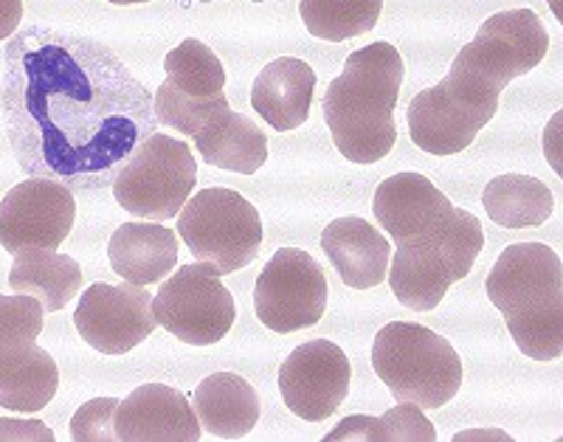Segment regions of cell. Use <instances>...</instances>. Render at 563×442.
<instances>
[{
  "label": "cell",
  "mask_w": 563,
  "mask_h": 442,
  "mask_svg": "<svg viewBox=\"0 0 563 442\" xmlns=\"http://www.w3.org/2000/svg\"><path fill=\"white\" fill-rule=\"evenodd\" d=\"M198 411L184 391L167 384H144L119 400L115 440L119 442H198Z\"/></svg>",
  "instance_id": "17"
},
{
  "label": "cell",
  "mask_w": 563,
  "mask_h": 442,
  "mask_svg": "<svg viewBox=\"0 0 563 442\" xmlns=\"http://www.w3.org/2000/svg\"><path fill=\"white\" fill-rule=\"evenodd\" d=\"M350 384L352 364L344 350L333 341H308L282 361V400L296 417L308 420V423H321L335 415L350 395Z\"/></svg>",
  "instance_id": "15"
},
{
  "label": "cell",
  "mask_w": 563,
  "mask_h": 442,
  "mask_svg": "<svg viewBox=\"0 0 563 442\" xmlns=\"http://www.w3.org/2000/svg\"><path fill=\"white\" fill-rule=\"evenodd\" d=\"M200 429L218 440H243L260 423V395L238 372H214L203 378L192 398Z\"/></svg>",
  "instance_id": "22"
},
{
  "label": "cell",
  "mask_w": 563,
  "mask_h": 442,
  "mask_svg": "<svg viewBox=\"0 0 563 442\" xmlns=\"http://www.w3.org/2000/svg\"><path fill=\"white\" fill-rule=\"evenodd\" d=\"M411 142L429 155H456L476 142L493 119L462 102L445 82L420 90L406 113Z\"/></svg>",
  "instance_id": "18"
},
{
  "label": "cell",
  "mask_w": 563,
  "mask_h": 442,
  "mask_svg": "<svg viewBox=\"0 0 563 442\" xmlns=\"http://www.w3.org/2000/svg\"><path fill=\"white\" fill-rule=\"evenodd\" d=\"M167 79L158 85L153 97V110L158 124L178 130L180 135H195L206 124L229 110L225 88V68L209 45L195 37H186L164 57Z\"/></svg>",
  "instance_id": "10"
},
{
  "label": "cell",
  "mask_w": 563,
  "mask_h": 442,
  "mask_svg": "<svg viewBox=\"0 0 563 442\" xmlns=\"http://www.w3.org/2000/svg\"><path fill=\"white\" fill-rule=\"evenodd\" d=\"M330 285L321 265L301 248H279L254 285V310L274 333L316 328L327 310Z\"/></svg>",
  "instance_id": "12"
},
{
  "label": "cell",
  "mask_w": 563,
  "mask_h": 442,
  "mask_svg": "<svg viewBox=\"0 0 563 442\" xmlns=\"http://www.w3.org/2000/svg\"><path fill=\"white\" fill-rule=\"evenodd\" d=\"M43 301L29 294H0V406L34 415L52 404L59 389V369L40 350Z\"/></svg>",
  "instance_id": "7"
},
{
  "label": "cell",
  "mask_w": 563,
  "mask_h": 442,
  "mask_svg": "<svg viewBox=\"0 0 563 442\" xmlns=\"http://www.w3.org/2000/svg\"><path fill=\"white\" fill-rule=\"evenodd\" d=\"M113 7H135V3H150V0H108Z\"/></svg>",
  "instance_id": "33"
},
{
  "label": "cell",
  "mask_w": 563,
  "mask_h": 442,
  "mask_svg": "<svg viewBox=\"0 0 563 442\" xmlns=\"http://www.w3.org/2000/svg\"><path fill=\"white\" fill-rule=\"evenodd\" d=\"M485 248V231L476 214L460 209L451 229L429 237L406 240L389 263V285L395 299L415 313H429L445 299L454 283L474 270Z\"/></svg>",
  "instance_id": "6"
},
{
  "label": "cell",
  "mask_w": 563,
  "mask_h": 442,
  "mask_svg": "<svg viewBox=\"0 0 563 442\" xmlns=\"http://www.w3.org/2000/svg\"><path fill=\"white\" fill-rule=\"evenodd\" d=\"M316 71L305 59L279 57L254 79L251 108L279 133L301 128L313 108Z\"/></svg>",
  "instance_id": "20"
},
{
  "label": "cell",
  "mask_w": 563,
  "mask_h": 442,
  "mask_svg": "<svg viewBox=\"0 0 563 442\" xmlns=\"http://www.w3.org/2000/svg\"><path fill=\"white\" fill-rule=\"evenodd\" d=\"M74 328L85 344L102 355H124L155 333L153 296L144 285L93 283L74 313Z\"/></svg>",
  "instance_id": "13"
},
{
  "label": "cell",
  "mask_w": 563,
  "mask_h": 442,
  "mask_svg": "<svg viewBox=\"0 0 563 442\" xmlns=\"http://www.w3.org/2000/svg\"><path fill=\"white\" fill-rule=\"evenodd\" d=\"M178 237L198 263L214 265L220 276H229L254 263L265 231L254 203L234 189L211 186L184 203Z\"/></svg>",
  "instance_id": "8"
},
{
  "label": "cell",
  "mask_w": 563,
  "mask_h": 442,
  "mask_svg": "<svg viewBox=\"0 0 563 442\" xmlns=\"http://www.w3.org/2000/svg\"><path fill=\"white\" fill-rule=\"evenodd\" d=\"M544 158L552 173L563 180V108L552 113L544 128Z\"/></svg>",
  "instance_id": "29"
},
{
  "label": "cell",
  "mask_w": 563,
  "mask_h": 442,
  "mask_svg": "<svg viewBox=\"0 0 563 442\" xmlns=\"http://www.w3.org/2000/svg\"><path fill=\"white\" fill-rule=\"evenodd\" d=\"M77 218V200L68 186L29 178L0 200V245L9 254L23 248H52L68 240Z\"/></svg>",
  "instance_id": "14"
},
{
  "label": "cell",
  "mask_w": 563,
  "mask_h": 442,
  "mask_svg": "<svg viewBox=\"0 0 563 442\" xmlns=\"http://www.w3.org/2000/svg\"><path fill=\"white\" fill-rule=\"evenodd\" d=\"M372 369L397 404H415L422 411L451 404L465 378L451 341L415 321H391L378 330L372 344Z\"/></svg>",
  "instance_id": "5"
},
{
  "label": "cell",
  "mask_w": 563,
  "mask_h": 442,
  "mask_svg": "<svg viewBox=\"0 0 563 442\" xmlns=\"http://www.w3.org/2000/svg\"><path fill=\"white\" fill-rule=\"evenodd\" d=\"M358 440V442H434L437 431L420 406L400 404L380 417L352 415L341 420L324 442Z\"/></svg>",
  "instance_id": "26"
},
{
  "label": "cell",
  "mask_w": 563,
  "mask_h": 442,
  "mask_svg": "<svg viewBox=\"0 0 563 442\" xmlns=\"http://www.w3.org/2000/svg\"><path fill=\"white\" fill-rule=\"evenodd\" d=\"M321 248L352 290L378 288L389 279L391 245L369 220L339 218L321 231Z\"/></svg>",
  "instance_id": "19"
},
{
  "label": "cell",
  "mask_w": 563,
  "mask_h": 442,
  "mask_svg": "<svg viewBox=\"0 0 563 442\" xmlns=\"http://www.w3.org/2000/svg\"><path fill=\"white\" fill-rule=\"evenodd\" d=\"M482 206L487 218L501 229H538L555 212V195L544 180L507 173L485 186Z\"/></svg>",
  "instance_id": "25"
},
{
  "label": "cell",
  "mask_w": 563,
  "mask_h": 442,
  "mask_svg": "<svg viewBox=\"0 0 563 442\" xmlns=\"http://www.w3.org/2000/svg\"><path fill=\"white\" fill-rule=\"evenodd\" d=\"M195 147L206 164L240 175H254L268 161V135L260 130L254 119L234 113L231 108L214 115L195 135Z\"/></svg>",
  "instance_id": "23"
},
{
  "label": "cell",
  "mask_w": 563,
  "mask_h": 442,
  "mask_svg": "<svg viewBox=\"0 0 563 442\" xmlns=\"http://www.w3.org/2000/svg\"><path fill=\"white\" fill-rule=\"evenodd\" d=\"M372 212L395 245H400L406 240L429 237L451 229L460 209H454L426 175L397 173L380 180L372 198Z\"/></svg>",
  "instance_id": "16"
},
{
  "label": "cell",
  "mask_w": 563,
  "mask_h": 442,
  "mask_svg": "<svg viewBox=\"0 0 563 442\" xmlns=\"http://www.w3.org/2000/svg\"><path fill=\"white\" fill-rule=\"evenodd\" d=\"M198 184V161L189 144L173 135L153 133L133 150L113 180V198L133 218L164 220L178 218Z\"/></svg>",
  "instance_id": "9"
},
{
  "label": "cell",
  "mask_w": 563,
  "mask_h": 442,
  "mask_svg": "<svg viewBox=\"0 0 563 442\" xmlns=\"http://www.w3.org/2000/svg\"><path fill=\"white\" fill-rule=\"evenodd\" d=\"M153 316L184 344L211 346L229 335L238 308L214 265L189 263L161 283L153 296Z\"/></svg>",
  "instance_id": "11"
},
{
  "label": "cell",
  "mask_w": 563,
  "mask_h": 442,
  "mask_svg": "<svg viewBox=\"0 0 563 442\" xmlns=\"http://www.w3.org/2000/svg\"><path fill=\"white\" fill-rule=\"evenodd\" d=\"M487 299L530 361L563 355V263L544 243L507 245L485 279Z\"/></svg>",
  "instance_id": "3"
},
{
  "label": "cell",
  "mask_w": 563,
  "mask_h": 442,
  "mask_svg": "<svg viewBox=\"0 0 563 442\" xmlns=\"http://www.w3.org/2000/svg\"><path fill=\"white\" fill-rule=\"evenodd\" d=\"M9 288L43 301L45 313H57L82 288V268L68 254L52 248H23L9 270Z\"/></svg>",
  "instance_id": "24"
},
{
  "label": "cell",
  "mask_w": 563,
  "mask_h": 442,
  "mask_svg": "<svg viewBox=\"0 0 563 442\" xmlns=\"http://www.w3.org/2000/svg\"><path fill=\"white\" fill-rule=\"evenodd\" d=\"M406 65L395 45L378 40L346 57L327 85L324 122L335 147L352 164H375L395 150V104Z\"/></svg>",
  "instance_id": "2"
},
{
  "label": "cell",
  "mask_w": 563,
  "mask_h": 442,
  "mask_svg": "<svg viewBox=\"0 0 563 442\" xmlns=\"http://www.w3.org/2000/svg\"><path fill=\"white\" fill-rule=\"evenodd\" d=\"M3 119L20 169L70 192L113 186L133 150L158 133L153 93L108 45L48 26L9 40Z\"/></svg>",
  "instance_id": "1"
},
{
  "label": "cell",
  "mask_w": 563,
  "mask_h": 442,
  "mask_svg": "<svg viewBox=\"0 0 563 442\" xmlns=\"http://www.w3.org/2000/svg\"><path fill=\"white\" fill-rule=\"evenodd\" d=\"M110 268L130 285L164 283L178 265V234L169 225L124 223L108 243Z\"/></svg>",
  "instance_id": "21"
},
{
  "label": "cell",
  "mask_w": 563,
  "mask_h": 442,
  "mask_svg": "<svg viewBox=\"0 0 563 442\" xmlns=\"http://www.w3.org/2000/svg\"><path fill=\"white\" fill-rule=\"evenodd\" d=\"M0 440H43L52 442L54 434L43 420H12L3 417L0 420Z\"/></svg>",
  "instance_id": "30"
},
{
  "label": "cell",
  "mask_w": 563,
  "mask_h": 442,
  "mask_svg": "<svg viewBox=\"0 0 563 442\" xmlns=\"http://www.w3.org/2000/svg\"><path fill=\"white\" fill-rule=\"evenodd\" d=\"M115 411L119 400L97 398L79 406L70 417V440L74 442H113L115 440Z\"/></svg>",
  "instance_id": "28"
},
{
  "label": "cell",
  "mask_w": 563,
  "mask_h": 442,
  "mask_svg": "<svg viewBox=\"0 0 563 442\" xmlns=\"http://www.w3.org/2000/svg\"><path fill=\"white\" fill-rule=\"evenodd\" d=\"M23 20V0H0V40H12Z\"/></svg>",
  "instance_id": "31"
},
{
  "label": "cell",
  "mask_w": 563,
  "mask_h": 442,
  "mask_svg": "<svg viewBox=\"0 0 563 442\" xmlns=\"http://www.w3.org/2000/svg\"><path fill=\"white\" fill-rule=\"evenodd\" d=\"M384 0H299V14L313 37L344 43L378 26Z\"/></svg>",
  "instance_id": "27"
},
{
  "label": "cell",
  "mask_w": 563,
  "mask_h": 442,
  "mask_svg": "<svg viewBox=\"0 0 563 442\" xmlns=\"http://www.w3.org/2000/svg\"><path fill=\"white\" fill-rule=\"evenodd\" d=\"M547 3H550L552 14H555V20L561 23V29H563V0H547Z\"/></svg>",
  "instance_id": "32"
},
{
  "label": "cell",
  "mask_w": 563,
  "mask_h": 442,
  "mask_svg": "<svg viewBox=\"0 0 563 442\" xmlns=\"http://www.w3.org/2000/svg\"><path fill=\"white\" fill-rule=\"evenodd\" d=\"M550 52V34L532 9H507L493 14L479 26L476 37L451 63L442 82L462 102L493 119L499 110L501 90L512 79L525 77L544 63Z\"/></svg>",
  "instance_id": "4"
}]
</instances>
